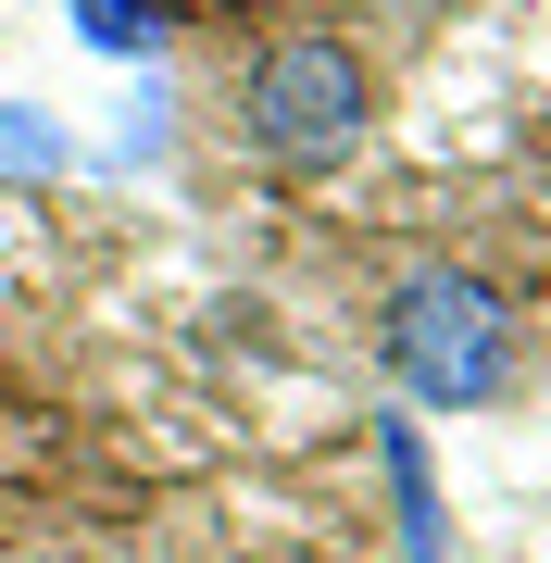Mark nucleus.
Returning <instances> with one entry per match:
<instances>
[{"mask_svg":"<svg viewBox=\"0 0 551 563\" xmlns=\"http://www.w3.org/2000/svg\"><path fill=\"white\" fill-rule=\"evenodd\" d=\"M76 38L113 51V63H139V51L176 38V0H76Z\"/></svg>","mask_w":551,"mask_h":563,"instance_id":"obj_4","label":"nucleus"},{"mask_svg":"<svg viewBox=\"0 0 551 563\" xmlns=\"http://www.w3.org/2000/svg\"><path fill=\"white\" fill-rule=\"evenodd\" d=\"M0 176H63V125L25 113V101H0Z\"/></svg>","mask_w":551,"mask_h":563,"instance_id":"obj_5","label":"nucleus"},{"mask_svg":"<svg viewBox=\"0 0 551 563\" xmlns=\"http://www.w3.org/2000/svg\"><path fill=\"white\" fill-rule=\"evenodd\" d=\"M376 125V63L339 25H276L239 76V139L264 176H339Z\"/></svg>","mask_w":551,"mask_h":563,"instance_id":"obj_2","label":"nucleus"},{"mask_svg":"<svg viewBox=\"0 0 551 563\" xmlns=\"http://www.w3.org/2000/svg\"><path fill=\"white\" fill-rule=\"evenodd\" d=\"M376 363L414 413H476L514 388V301L476 263H414L376 301Z\"/></svg>","mask_w":551,"mask_h":563,"instance_id":"obj_1","label":"nucleus"},{"mask_svg":"<svg viewBox=\"0 0 551 563\" xmlns=\"http://www.w3.org/2000/svg\"><path fill=\"white\" fill-rule=\"evenodd\" d=\"M376 463H388V501H401V563H451V514H439V476H427V426L388 413L376 426Z\"/></svg>","mask_w":551,"mask_h":563,"instance_id":"obj_3","label":"nucleus"}]
</instances>
